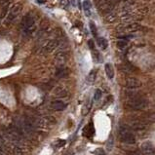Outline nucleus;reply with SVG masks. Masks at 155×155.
Segmentation results:
<instances>
[{"label":"nucleus","mask_w":155,"mask_h":155,"mask_svg":"<svg viewBox=\"0 0 155 155\" xmlns=\"http://www.w3.org/2000/svg\"><path fill=\"white\" fill-rule=\"evenodd\" d=\"M56 63L58 65V68H62L65 65V62H66V55L65 53H59V54L56 56Z\"/></svg>","instance_id":"10"},{"label":"nucleus","mask_w":155,"mask_h":155,"mask_svg":"<svg viewBox=\"0 0 155 155\" xmlns=\"http://www.w3.org/2000/svg\"><path fill=\"white\" fill-rule=\"evenodd\" d=\"M95 153H96V155H105V152L101 148H98Z\"/></svg>","instance_id":"25"},{"label":"nucleus","mask_w":155,"mask_h":155,"mask_svg":"<svg viewBox=\"0 0 155 155\" xmlns=\"http://www.w3.org/2000/svg\"><path fill=\"white\" fill-rule=\"evenodd\" d=\"M139 27L140 26L137 24H127V26H119L118 29H119V31H122V32H131V31L137 30Z\"/></svg>","instance_id":"8"},{"label":"nucleus","mask_w":155,"mask_h":155,"mask_svg":"<svg viewBox=\"0 0 155 155\" xmlns=\"http://www.w3.org/2000/svg\"><path fill=\"white\" fill-rule=\"evenodd\" d=\"M118 134H119V138L122 140V143H125L128 144H133L136 143V137L133 134V131L128 126L121 125L119 127Z\"/></svg>","instance_id":"2"},{"label":"nucleus","mask_w":155,"mask_h":155,"mask_svg":"<svg viewBox=\"0 0 155 155\" xmlns=\"http://www.w3.org/2000/svg\"><path fill=\"white\" fill-rule=\"evenodd\" d=\"M68 68H65V66H62V68H58L57 71H56V77L57 78H63V77H65L68 75Z\"/></svg>","instance_id":"12"},{"label":"nucleus","mask_w":155,"mask_h":155,"mask_svg":"<svg viewBox=\"0 0 155 155\" xmlns=\"http://www.w3.org/2000/svg\"><path fill=\"white\" fill-rule=\"evenodd\" d=\"M97 40H98V45L101 49H103V50H105V49L107 48L108 43H107V39H105V38H104V37H98Z\"/></svg>","instance_id":"15"},{"label":"nucleus","mask_w":155,"mask_h":155,"mask_svg":"<svg viewBox=\"0 0 155 155\" xmlns=\"http://www.w3.org/2000/svg\"><path fill=\"white\" fill-rule=\"evenodd\" d=\"M128 155H140V154L135 152V151H130V152H128Z\"/></svg>","instance_id":"26"},{"label":"nucleus","mask_w":155,"mask_h":155,"mask_svg":"<svg viewBox=\"0 0 155 155\" xmlns=\"http://www.w3.org/2000/svg\"><path fill=\"white\" fill-rule=\"evenodd\" d=\"M91 129H94L93 127H92V125H91V124L87 125V126L85 127V128H84V130H83L84 136H87V137H88V134H90L89 136L93 135V134H94V130H92V131H91Z\"/></svg>","instance_id":"17"},{"label":"nucleus","mask_w":155,"mask_h":155,"mask_svg":"<svg viewBox=\"0 0 155 155\" xmlns=\"http://www.w3.org/2000/svg\"><path fill=\"white\" fill-rule=\"evenodd\" d=\"M65 144V140H59L58 142H57V144H56V146L57 147H62Z\"/></svg>","instance_id":"23"},{"label":"nucleus","mask_w":155,"mask_h":155,"mask_svg":"<svg viewBox=\"0 0 155 155\" xmlns=\"http://www.w3.org/2000/svg\"><path fill=\"white\" fill-rule=\"evenodd\" d=\"M125 87L130 90L138 89V88L142 87V82L137 78H128L125 82Z\"/></svg>","instance_id":"7"},{"label":"nucleus","mask_w":155,"mask_h":155,"mask_svg":"<svg viewBox=\"0 0 155 155\" xmlns=\"http://www.w3.org/2000/svg\"><path fill=\"white\" fill-rule=\"evenodd\" d=\"M0 150H1L2 152H5L6 150V142L1 136H0Z\"/></svg>","instance_id":"20"},{"label":"nucleus","mask_w":155,"mask_h":155,"mask_svg":"<svg viewBox=\"0 0 155 155\" xmlns=\"http://www.w3.org/2000/svg\"><path fill=\"white\" fill-rule=\"evenodd\" d=\"M83 8H84V11H85V13H86V15L90 16L91 15V3H90L89 0H84Z\"/></svg>","instance_id":"16"},{"label":"nucleus","mask_w":155,"mask_h":155,"mask_svg":"<svg viewBox=\"0 0 155 155\" xmlns=\"http://www.w3.org/2000/svg\"><path fill=\"white\" fill-rule=\"evenodd\" d=\"M140 152L143 155H155V148L153 144L149 142L143 143L140 146Z\"/></svg>","instance_id":"6"},{"label":"nucleus","mask_w":155,"mask_h":155,"mask_svg":"<svg viewBox=\"0 0 155 155\" xmlns=\"http://www.w3.org/2000/svg\"><path fill=\"white\" fill-rule=\"evenodd\" d=\"M21 12H22V5L20 3H17L10 9L8 16H7V22H14L19 17Z\"/></svg>","instance_id":"4"},{"label":"nucleus","mask_w":155,"mask_h":155,"mask_svg":"<svg viewBox=\"0 0 155 155\" xmlns=\"http://www.w3.org/2000/svg\"><path fill=\"white\" fill-rule=\"evenodd\" d=\"M146 128V124L142 120H137L132 122V129L140 131V130H143Z\"/></svg>","instance_id":"11"},{"label":"nucleus","mask_w":155,"mask_h":155,"mask_svg":"<svg viewBox=\"0 0 155 155\" xmlns=\"http://www.w3.org/2000/svg\"><path fill=\"white\" fill-rule=\"evenodd\" d=\"M127 45H128V42L125 39H120L117 41V47L119 49H125L127 47Z\"/></svg>","instance_id":"18"},{"label":"nucleus","mask_w":155,"mask_h":155,"mask_svg":"<svg viewBox=\"0 0 155 155\" xmlns=\"http://www.w3.org/2000/svg\"><path fill=\"white\" fill-rule=\"evenodd\" d=\"M51 107L54 109V110L57 111H62L65 110L66 107V104L62 101H55L51 104Z\"/></svg>","instance_id":"9"},{"label":"nucleus","mask_w":155,"mask_h":155,"mask_svg":"<svg viewBox=\"0 0 155 155\" xmlns=\"http://www.w3.org/2000/svg\"><path fill=\"white\" fill-rule=\"evenodd\" d=\"M127 97H128V101L126 103V107L130 109H133V110H142L148 104V101L145 98L139 96L136 92H133V91L127 93Z\"/></svg>","instance_id":"1"},{"label":"nucleus","mask_w":155,"mask_h":155,"mask_svg":"<svg viewBox=\"0 0 155 155\" xmlns=\"http://www.w3.org/2000/svg\"><path fill=\"white\" fill-rule=\"evenodd\" d=\"M95 79H96V71L92 70V71L89 73V75H88L87 80H88V82H94Z\"/></svg>","instance_id":"19"},{"label":"nucleus","mask_w":155,"mask_h":155,"mask_svg":"<svg viewBox=\"0 0 155 155\" xmlns=\"http://www.w3.org/2000/svg\"><path fill=\"white\" fill-rule=\"evenodd\" d=\"M88 45H89V47H90L91 50L96 51V50H95V44H94V41L93 40H89V41H88Z\"/></svg>","instance_id":"24"},{"label":"nucleus","mask_w":155,"mask_h":155,"mask_svg":"<svg viewBox=\"0 0 155 155\" xmlns=\"http://www.w3.org/2000/svg\"><path fill=\"white\" fill-rule=\"evenodd\" d=\"M22 29L24 34L30 35L34 31L35 29V18L31 14H27L22 21Z\"/></svg>","instance_id":"3"},{"label":"nucleus","mask_w":155,"mask_h":155,"mask_svg":"<svg viewBox=\"0 0 155 155\" xmlns=\"http://www.w3.org/2000/svg\"><path fill=\"white\" fill-rule=\"evenodd\" d=\"M90 29L94 36H97V26L94 24V22H90Z\"/></svg>","instance_id":"21"},{"label":"nucleus","mask_w":155,"mask_h":155,"mask_svg":"<svg viewBox=\"0 0 155 155\" xmlns=\"http://www.w3.org/2000/svg\"><path fill=\"white\" fill-rule=\"evenodd\" d=\"M101 95H103V93H101V91L98 90V89H97L96 92H95V94H94V101H98L101 98Z\"/></svg>","instance_id":"22"},{"label":"nucleus","mask_w":155,"mask_h":155,"mask_svg":"<svg viewBox=\"0 0 155 155\" xmlns=\"http://www.w3.org/2000/svg\"><path fill=\"white\" fill-rule=\"evenodd\" d=\"M68 90L65 89V88L63 87H58L56 88V90L54 91V95L56 97H66V95H68Z\"/></svg>","instance_id":"13"},{"label":"nucleus","mask_w":155,"mask_h":155,"mask_svg":"<svg viewBox=\"0 0 155 155\" xmlns=\"http://www.w3.org/2000/svg\"><path fill=\"white\" fill-rule=\"evenodd\" d=\"M105 69V73H107V76L108 77L109 79H112L114 77V69L113 66H112L110 63H107L104 66Z\"/></svg>","instance_id":"14"},{"label":"nucleus","mask_w":155,"mask_h":155,"mask_svg":"<svg viewBox=\"0 0 155 155\" xmlns=\"http://www.w3.org/2000/svg\"><path fill=\"white\" fill-rule=\"evenodd\" d=\"M60 45V41L58 39H52L46 42L43 47H42V53H51L53 51H55L56 49L59 47Z\"/></svg>","instance_id":"5"}]
</instances>
